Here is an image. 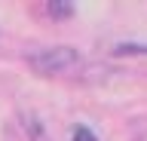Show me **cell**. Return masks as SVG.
I'll list each match as a JSON object with an SVG mask.
<instances>
[{
	"label": "cell",
	"instance_id": "obj_4",
	"mask_svg": "<svg viewBox=\"0 0 147 141\" xmlns=\"http://www.w3.org/2000/svg\"><path fill=\"white\" fill-rule=\"evenodd\" d=\"M126 52H147V46H117V55H126Z\"/></svg>",
	"mask_w": 147,
	"mask_h": 141
},
{
	"label": "cell",
	"instance_id": "obj_1",
	"mask_svg": "<svg viewBox=\"0 0 147 141\" xmlns=\"http://www.w3.org/2000/svg\"><path fill=\"white\" fill-rule=\"evenodd\" d=\"M31 65H34V71H40V74L61 77V74H67V71H74V67L80 65V55H77L74 49H67V46H55V49H46V52L31 55Z\"/></svg>",
	"mask_w": 147,
	"mask_h": 141
},
{
	"label": "cell",
	"instance_id": "obj_2",
	"mask_svg": "<svg viewBox=\"0 0 147 141\" xmlns=\"http://www.w3.org/2000/svg\"><path fill=\"white\" fill-rule=\"evenodd\" d=\"M49 12H52V19H67L74 16V3H49Z\"/></svg>",
	"mask_w": 147,
	"mask_h": 141
},
{
	"label": "cell",
	"instance_id": "obj_3",
	"mask_svg": "<svg viewBox=\"0 0 147 141\" xmlns=\"http://www.w3.org/2000/svg\"><path fill=\"white\" fill-rule=\"evenodd\" d=\"M71 141H98V138H95V132H92V129H86V126H74Z\"/></svg>",
	"mask_w": 147,
	"mask_h": 141
}]
</instances>
